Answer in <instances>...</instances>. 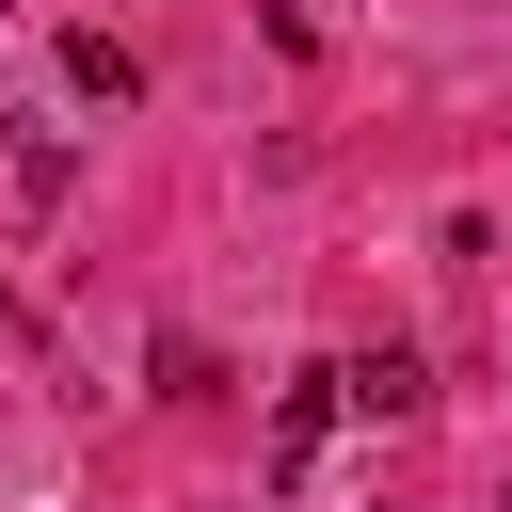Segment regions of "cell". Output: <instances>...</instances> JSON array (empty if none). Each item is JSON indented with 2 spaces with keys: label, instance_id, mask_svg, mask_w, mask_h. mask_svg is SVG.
I'll use <instances>...</instances> for the list:
<instances>
[{
  "label": "cell",
  "instance_id": "obj_2",
  "mask_svg": "<svg viewBox=\"0 0 512 512\" xmlns=\"http://www.w3.org/2000/svg\"><path fill=\"white\" fill-rule=\"evenodd\" d=\"M320 432H336V368H304V384H288V416H272V480H304V464H320Z\"/></svg>",
  "mask_w": 512,
  "mask_h": 512
},
{
  "label": "cell",
  "instance_id": "obj_1",
  "mask_svg": "<svg viewBox=\"0 0 512 512\" xmlns=\"http://www.w3.org/2000/svg\"><path fill=\"white\" fill-rule=\"evenodd\" d=\"M336 400H352V416H416V400H432V368H416V352H352V368H336Z\"/></svg>",
  "mask_w": 512,
  "mask_h": 512
},
{
  "label": "cell",
  "instance_id": "obj_3",
  "mask_svg": "<svg viewBox=\"0 0 512 512\" xmlns=\"http://www.w3.org/2000/svg\"><path fill=\"white\" fill-rule=\"evenodd\" d=\"M64 96H128V48L112 32H64Z\"/></svg>",
  "mask_w": 512,
  "mask_h": 512
}]
</instances>
